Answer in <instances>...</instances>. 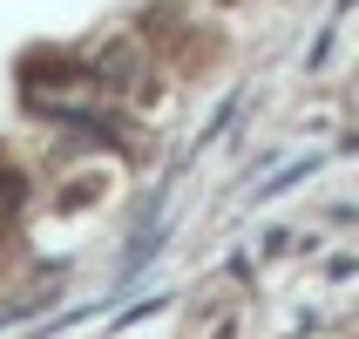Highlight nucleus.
Instances as JSON below:
<instances>
[{
	"label": "nucleus",
	"mask_w": 359,
	"mask_h": 339,
	"mask_svg": "<svg viewBox=\"0 0 359 339\" xmlns=\"http://www.w3.org/2000/svg\"><path fill=\"white\" fill-rule=\"evenodd\" d=\"M319 163H325V157H299V163H292V170H278V177H271V183H264V190H258V204L285 197V190H292V183H305V177H312V170H319Z\"/></svg>",
	"instance_id": "nucleus-1"
},
{
	"label": "nucleus",
	"mask_w": 359,
	"mask_h": 339,
	"mask_svg": "<svg viewBox=\"0 0 359 339\" xmlns=\"http://www.w3.org/2000/svg\"><path fill=\"white\" fill-rule=\"evenodd\" d=\"M346 7H353V0H339V14H346Z\"/></svg>",
	"instance_id": "nucleus-2"
}]
</instances>
